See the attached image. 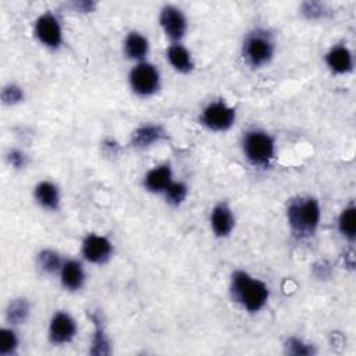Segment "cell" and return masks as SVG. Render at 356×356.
<instances>
[{
  "label": "cell",
  "instance_id": "1",
  "mask_svg": "<svg viewBox=\"0 0 356 356\" xmlns=\"http://www.w3.org/2000/svg\"><path fill=\"white\" fill-rule=\"evenodd\" d=\"M229 295L246 312L257 313L266 306L270 298V289L261 280L252 277L243 270H236L231 275Z\"/></svg>",
  "mask_w": 356,
  "mask_h": 356
},
{
  "label": "cell",
  "instance_id": "2",
  "mask_svg": "<svg viewBox=\"0 0 356 356\" xmlns=\"http://www.w3.org/2000/svg\"><path fill=\"white\" fill-rule=\"evenodd\" d=\"M321 218L318 200L312 196H296L288 202L286 221L292 234L299 239L314 235Z\"/></svg>",
  "mask_w": 356,
  "mask_h": 356
},
{
  "label": "cell",
  "instance_id": "3",
  "mask_svg": "<svg viewBox=\"0 0 356 356\" xmlns=\"http://www.w3.org/2000/svg\"><path fill=\"white\" fill-rule=\"evenodd\" d=\"M275 53V40L273 35L261 28L250 31L242 43V56L252 68L267 65Z\"/></svg>",
  "mask_w": 356,
  "mask_h": 356
},
{
  "label": "cell",
  "instance_id": "4",
  "mask_svg": "<svg viewBox=\"0 0 356 356\" xmlns=\"http://www.w3.org/2000/svg\"><path fill=\"white\" fill-rule=\"evenodd\" d=\"M242 152L252 165L266 168L275 156L274 138L263 129H249L242 138Z\"/></svg>",
  "mask_w": 356,
  "mask_h": 356
},
{
  "label": "cell",
  "instance_id": "5",
  "mask_svg": "<svg viewBox=\"0 0 356 356\" xmlns=\"http://www.w3.org/2000/svg\"><path fill=\"white\" fill-rule=\"evenodd\" d=\"M132 92L140 97L153 96L160 89V72L156 65L147 61L136 63L128 75Z\"/></svg>",
  "mask_w": 356,
  "mask_h": 356
},
{
  "label": "cell",
  "instance_id": "6",
  "mask_svg": "<svg viewBox=\"0 0 356 356\" xmlns=\"http://www.w3.org/2000/svg\"><path fill=\"white\" fill-rule=\"evenodd\" d=\"M236 120V111L222 100L210 102L200 113L199 121L209 131L224 132L228 131Z\"/></svg>",
  "mask_w": 356,
  "mask_h": 356
},
{
  "label": "cell",
  "instance_id": "7",
  "mask_svg": "<svg viewBox=\"0 0 356 356\" xmlns=\"http://www.w3.org/2000/svg\"><path fill=\"white\" fill-rule=\"evenodd\" d=\"M36 39L49 49H58L63 44V28L53 13H43L35 21L33 28Z\"/></svg>",
  "mask_w": 356,
  "mask_h": 356
},
{
  "label": "cell",
  "instance_id": "8",
  "mask_svg": "<svg viewBox=\"0 0 356 356\" xmlns=\"http://www.w3.org/2000/svg\"><path fill=\"white\" fill-rule=\"evenodd\" d=\"M78 331L74 317L67 312H56L49 323L47 337L53 345L61 346L72 342Z\"/></svg>",
  "mask_w": 356,
  "mask_h": 356
},
{
  "label": "cell",
  "instance_id": "9",
  "mask_svg": "<svg viewBox=\"0 0 356 356\" xmlns=\"http://www.w3.org/2000/svg\"><path fill=\"white\" fill-rule=\"evenodd\" d=\"M81 253L92 264H104L113 254V243L103 235L88 234L82 241Z\"/></svg>",
  "mask_w": 356,
  "mask_h": 356
},
{
  "label": "cell",
  "instance_id": "10",
  "mask_svg": "<svg viewBox=\"0 0 356 356\" xmlns=\"http://www.w3.org/2000/svg\"><path fill=\"white\" fill-rule=\"evenodd\" d=\"M159 21L165 36H168L174 43H179L188 31V21L185 14L175 6H164L160 11Z\"/></svg>",
  "mask_w": 356,
  "mask_h": 356
},
{
  "label": "cell",
  "instance_id": "11",
  "mask_svg": "<svg viewBox=\"0 0 356 356\" xmlns=\"http://www.w3.org/2000/svg\"><path fill=\"white\" fill-rule=\"evenodd\" d=\"M210 227L216 236L227 238L235 228V216L225 202L217 203L210 213Z\"/></svg>",
  "mask_w": 356,
  "mask_h": 356
},
{
  "label": "cell",
  "instance_id": "12",
  "mask_svg": "<svg viewBox=\"0 0 356 356\" xmlns=\"http://www.w3.org/2000/svg\"><path fill=\"white\" fill-rule=\"evenodd\" d=\"M325 64L332 74L343 75L353 70V56L346 46L337 44L327 51Z\"/></svg>",
  "mask_w": 356,
  "mask_h": 356
},
{
  "label": "cell",
  "instance_id": "13",
  "mask_svg": "<svg viewBox=\"0 0 356 356\" xmlns=\"http://www.w3.org/2000/svg\"><path fill=\"white\" fill-rule=\"evenodd\" d=\"M85 280H86V275L81 261L75 259H68L64 261L60 270V281L67 291H71V292L79 291L83 286Z\"/></svg>",
  "mask_w": 356,
  "mask_h": 356
},
{
  "label": "cell",
  "instance_id": "14",
  "mask_svg": "<svg viewBox=\"0 0 356 356\" xmlns=\"http://www.w3.org/2000/svg\"><path fill=\"white\" fill-rule=\"evenodd\" d=\"M172 182V171L170 164H160L149 170L143 178V186L152 193H164Z\"/></svg>",
  "mask_w": 356,
  "mask_h": 356
},
{
  "label": "cell",
  "instance_id": "15",
  "mask_svg": "<svg viewBox=\"0 0 356 356\" xmlns=\"http://www.w3.org/2000/svg\"><path fill=\"white\" fill-rule=\"evenodd\" d=\"M33 197L36 203L46 210L56 211L60 207V191L57 185L50 181H40L33 188Z\"/></svg>",
  "mask_w": 356,
  "mask_h": 356
},
{
  "label": "cell",
  "instance_id": "16",
  "mask_svg": "<svg viewBox=\"0 0 356 356\" xmlns=\"http://www.w3.org/2000/svg\"><path fill=\"white\" fill-rule=\"evenodd\" d=\"M165 138V131L161 125L159 124H146L139 128H136L132 135H131V145L134 147H147L152 146L153 143L161 140Z\"/></svg>",
  "mask_w": 356,
  "mask_h": 356
},
{
  "label": "cell",
  "instance_id": "17",
  "mask_svg": "<svg viewBox=\"0 0 356 356\" xmlns=\"http://www.w3.org/2000/svg\"><path fill=\"white\" fill-rule=\"evenodd\" d=\"M149 53V40L139 32H129L124 40V54L132 61H145Z\"/></svg>",
  "mask_w": 356,
  "mask_h": 356
},
{
  "label": "cell",
  "instance_id": "18",
  "mask_svg": "<svg viewBox=\"0 0 356 356\" xmlns=\"http://www.w3.org/2000/svg\"><path fill=\"white\" fill-rule=\"evenodd\" d=\"M167 60L171 67L181 74H189L195 67L191 51L181 43L170 44L167 49Z\"/></svg>",
  "mask_w": 356,
  "mask_h": 356
},
{
  "label": "cell",
  "instance_id": "19",
  "mask_svg": "<svg viewBox=\"0 0 356 356\" xmlns=\"http://www.w3.org/2000/svg\"><path fill=\"white\" fill-rule=\"evenodd\" d=\"M92 321L95 324L93 335H92V342H90V349L89 353L93 356H106L113 352L111 348V341L106 332V328L97 314H92Z\"/></svg>",
  "mask_w": 356,
  "mask_h": 356
},
{
  "label": "cell",
  "instance_id": "20",
  "mask_svg": "<svg viewBox=\"0 0 356 356\" xmlns=\"http://www.w3.org/2000/svg\"><path fill=\"white\" fill-rule=\"evenodd\" d=\"M31 314V305L25 298L11 299L6 307V321L14 327L24 324Z\"/></svg>",
  "mask_w": 356,
  "mask_h": 356
},
{
  "label": "cell",
  "instance_id": "21",
  "mask_svg": "<svg viewBox=\"0 0 356 356\" xmlns=\"http://www.w3.org/2000/svg\"><path fill=\"white\" fill-rule=\"evenodd\" d=\"M65 260L61 259L60 253L53 249H42L36 256V264L39 270L44 274H56L60 273Z\"/></svg>",
  "mask_w": 356,
  "mask_h": 356
},
{
  "label": "cell",
  "instance_id": "22",
  "mask_svg": "<svg viewBox=\"0 0 356 356\" xmlns=\"http://www.w3.org/2000/svg\"><path fill=\"white\" fill-rule=\"evenodd\" d=\"M338 229L341 235L349 242L356 239V207L353 204L346 206L338 217Z\"/></svg>",
  "mask_w": 356,
  "mask_h": 356
},
{
  "label": "cell",
  "instance_id": "23",
  "mask_svg": "<svg viewBox=\"0 0 356 356\" xmlns=\"http://www.w3.org/2000/svg\"><path fill=\"white\" fill-rule=\"evenodd\" d=\"M19 346V338L13 327H4L0 330V356L15 355Z\"/></svg>",
  "mask_w": 356,
  "mask_h": 356
},
{
  "label": "cell",
  "instance_id": "24",
  "mask_svg": "<svg viewBox=\"0 0 356 356\" xmlns=\"http://www.w3.org/2000/svg\"><path fill=\"white\" fill-rule=\"evenodd\" d=\"M285 353L293 355V356H312L316 353V348L307 342H305L300 338L289 337L284 342Z\"/></svg>",
  "mask_w": 356,
  "mask_h": 356
},
{
  "label": "cell",
  "instance_id": "25",
  "mask_svg": "<svg viewBox=\"0 0 356 356\" xmlns=\"http://www.w3.org/2000/svg\"><path fill=\"white\" fill-rule=\"evenodd\" d=\"M164 196H165V202L168 204L177 207L185 202V199L188 196V186L184 182L172 181L170 184V186L164 191Z\"/></svg>",
  "mask_w": 356,
  "mask_h": 356
},
{
  "label": "cell",
  "instance_id": "26",
  "mask_svg": "<svg viewBox=\"0 0 356 356\" xmlns=\"http://www.w3.org/2000/svg\"><path fill=\"white\" fill-rule=\"evenodd\" d=\"M305 18L316 21V19H321L325 17L327 14V8L324 3L320 1H305L302 4V11H300Z\"/></svg>",
  "mask_w": 356,
  "mask_h": 356
},
{
  "label": "cell",
  "instance_id": "27",
  "mask_svg": "<svg viewBox=\"0 0 356 356\" xmlns=\"http://www.w3.org/2000/svg\"><path fill=\"white\" fill-rule=\"evenodd\" d=\"M1 100L4 104H17L24 100V90L15 83H10L1 90Z\"/></svg>",
  "mask_w": 356,
  "mask_h": 356
},
{
  "label": "cell",
  "instance_id": "28",
  "mask_svg": "<svg viewBox=\"0 0 356 356\" xmlns=\"http://www.w3.org/2000/svg\"><path fill=\"white\" fill-rule=\"evenodd\" d=\"M7 160L10 163V165H13L14 168H24L26 164V156L22 150L18 149H13L8 152L7 154Z\"/></svg>",
  "mask_w": 356,
  "mask_h": 356
},
{
  "label": "cell",
  "instance_id": "29",
  "mask_svg": "<svg viewBox=\"0 0 356 356\" xmlns=\"http://www.w3.org/2000/svg\"><path fill=\"white\" fill-rule=\"evenodd\" d=\"M71 7L74 8V11H79V13H92L96 8V3L95 1H74L71 3Z\"/></svg>",
  "mask_w": 356,
  "mask_h": 356
}]
</instances>
